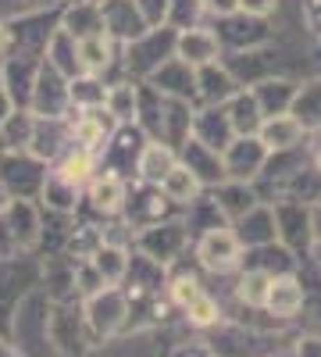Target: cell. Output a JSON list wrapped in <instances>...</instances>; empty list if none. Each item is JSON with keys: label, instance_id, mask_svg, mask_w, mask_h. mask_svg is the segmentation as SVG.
<instances>
[{"label": "cell", "instance_id": "31", "mask_svg": "<svg viewBox=\"0 0 321 357\" xmlns=\"http://www.w3.org/2000/svg\"><path fill=\"white\" fill-rule=\"evenodd\" d=\"M65 33L75 36V40H86L93 33H104V15H100V4H75L65 18Z\"/></svg>", "mask_w": 321, "mask_h": 357}, {"label": "cell", "instance_id": "25", "mask_svg": "<svg viewBox=\"0 0 321 357\" xmlns=\"http://www.w3.org/2000/svg\"><path fill=\"white\" fill-rule=\"evenodd\" d=\"M161 193L171 200V204H179V207H189L193 200H200V193H203V183L200 178L179 161L168 175H164V183H161Z\"/></svg>", "mask_w": 321, "mask_h": 357}, {"label": "cell", "instance_id": "22", "mask_svg": "<svg viewBox=\"0 0 321 357\" xmlns=\"http://www.w3.org/2000/svg\"><path fill=\"white\" fill-rule=\"evenodd\" d=\"M90 200L97 211L104 215H118L125 200H129V186H125V178L118 172H97L90 178Z\"/></svg>", "mask_w": 321, "mask_h": 357}, {"label": "cell", "instance_id": "1", "mask_svg": "<svg viewBox=\"0 0 321 357\" xmlns=\"http://www.w3.org/2000/svg\"><path fill=\"white\" fill-rule=\"evenodd\" d=\"M82 314H86V329H90L93 347L122 336L125 318H129V293L122 286H104L100 293L82 301Z\"/></svg>", "mask_w": 321, "mask_h": 357}, {"label": "cell", "instance_id": "19", "mask_svg": "<svg viewBox=\"0 0 321 357\" xmlns=\"http://www.w3.org/2000/svg\"><path fill=\"white\" fill-rule=\"evenodd\" d=\"M214 204H218V211L225 215V222H240L246 211H253V207L260 204L253 183H236V178H225V183L214 186Z\"/></svg>", "mask_w": 321, "mask_h": 357}, {"label": "cell", "instance_id": "33", "mask_svg": "<svg viewBox=\"0 0 321 357\" xmlns=\"http://www.w3.org/2000/svg\"><path fill=\"white\" fill-rule=\"evenodd\" d=\"M68 97H72L75 107H104L107 104V89L93 75H86V79H72L68 82Z\"/></svg>", "mask_w": 321, "mask_h": 357}, {"label": "cell", "instance_id": "44", "mask_svg": "<svg viewBox=\"0 0 321 357\" xmlns=\"http://www.w3.org/2000/svg\"><path fill=\"white\" fill-rule=\"evenodd\" d=\"M311 161H314V168L321 172V146H318V151H314V158H311Z\"/></svg>", "mask_w": 321, "mask_h": 357}, {"label": "cell", "instance_id": "20", "mask_svg": "<svg viewBox=\"0 0 321 357\" xmlns=\"http://www.w3.org/2000/svg\"><path fill=\"white\" fill-rule=\"evenodd\" d=\"M179 165V154H175V146L171 143H161V139H150V143H143V151L136 158V172L139 178L147 186H161L164 183V175Z\"/></svg>", "mask_w": 321, "mask_h": 357}, {"label": "cell", "instance_id": "5", "mask_svg": "<svg viewBox=\"0 0 321 357\" xmlns=\"http://www.w3.org/2000/svg\"><path fill=\"white\" fill-rule=\"evenodd\" d=\"M186 243H189L186 222H157V225H147V229L136 236L139 254H147L150 261H157V264H164V268L182 257Z\"/></svg>", "mask_w": 321, "mask_h": 357}, {"label": "cell", "instance_id": "14", "mask_svg": "<svg viewBox=\"0 0 321 357\" xmlns=\"http://www.w3.org/2000/svg\"><path fill=\"white\" fill-rule=\"evenodd\" d=\"M232 232H236V240L243 243V250L275 243V240H279V229H275V207L260 200L253 211H246L240 222H232Z\"/></svg>", "mask_w": 321, "mask_h": 357}, {"label": "cell", "instance_id": "35", "mask_svg": "<svg viewBox=\"0 0 321 357\" xmlns=\"http://www.w3.org/2000/svg\"><path fill=\"white\" fill-rule=\"evenodd\" d=\"M203 0H171V11H168V25L171 29H189L193 18L200 15Z\"/></svg>", "mask_w": 321, "mask_h": 357}, {"label": "cell", "instance_id": "2", "mask_svg": "<svg viewBox=\"0 0 321 357\" xmlns=\"http://www.w3.org/2000/svg\"><path fill=\"white\" fill-rule=\"evenodd\" d=\"M47 336H50V347H54V354H61V357H82L86 350L93 347V340H90V329H86V314H82V304H75V301L50 304Z\"/></svg>", "mask_w": 321, "mask_h": 357}, {"label": "cell", "instance_id": "7", "mask_svg": "<svg viewBox=\"0 0 321 357\" xmlns=\"http://www.w3.org/2000/svg\"><path fill=\"white\" fill-rule=\"evenodd\" d=\"M221 165H225V178L236 183H257L260 172L268 165V146L257 136H236L225 151H221Z\"/></svg>", "mask_w": 321, "mask_h": 357}, {"label": "cell", "instance_id": "16", "mask_svg": "<svg viewBox=\"0 0 321 357\" xmlns=\"http://www.w3.org/2000/svg\"><path fill=\"white\" fill-rule=\"evenodd\" d=\"M150 86L157 89L161 97L189 100V97H196V68H189L182 57H168V61L150 75Z\"/></svg>", "mask_w": 321, "mask_h": 357}, {"label": "cell", "instance_id": "29", "mask_svg": "<svg viewBox=\"0 0 321 357\" xmlns=\"http://www.w3.org/2000/svg\"><path fill=\"white\" fill-rule=\"evenodd\" d=\"M57 175H61L65 183H72V186H86V183L97 175V158H93V151H86V146H75V151H68V154L61 158V165H57Z\"/></svg>", "mask_w": 321, "mask_h": 357}, {"label": "cell", "instance_id": "21", "mask_svg": "<svg viewBox=\"0 0 321 357\" xmlns=\"http://www.w3.org/2000/svg\"><path fill=\"white\" fill-rule=\"evenodd\" d=\"M250 89H253V97H257L260 111H265V118H272V114H289V107H293L300 86H297L293 79L268 75V79H260V82L250 86Z\"/></svg>", "mask_w": 321, "mask_h": 357}, {"label": "cell", "instance_id": "15", "mask_svg": "<svg viewBox=\"0 0 321 357\" xmlns=\"http://www.w3.org/2000/svg\"><path fill=\"white\" fill-rule=\"evenodd\" d=\"M179 161H182V165L200 178L203 190L225 183V165H221V154H218V151H211L208 143H200L196 136H189V139L179 146Z\"/></svg>", "mask_w": 321, "mask_h": 357}, {"label": "cell", "instance_id": "3", "mask_svg": "<svg viewBox=\"0 0 321 357\" xmlns=\"http://www.w3.org/2000/svg\"><path fill=\"white\" fill-rule=\"evenodd\" d=\"M240 261H243V243L236 240L232 225H218V229L200 232V240H196V264L203 268V272L228 275V272H236V268H240Z\"/></svg>", "mask_w": 321, "mask_h": 357}, {"label": "cell", "instance_id": "41", "mask_svg": "<svg viewBox=\"0 0 321 357\" xmlns=\"http://www.w3.org/2000/svg\"><path fill=\"white\" fill-rule=\"evenodd\" d=\"M311 236L314 247H321V204H311Z\"/></svg>", "mask_w": 321, "mask_h": 357}, {"label": "cell", "instance_id": "4", "mask_svg": "<svg viewBox=\"0 0 321 357\" xmlns=\"http://www.w3.org/2000/svg\"><path fill=\"white\" fill-rule=\"evenodd\" d=\"M272 207H275L279 243L289 247L304 261V254H311V247H314V236H311V204L293 200V197H282V200H272Z\"/></svg>", "mask_w": 321, "mask_h": 357}, {"label": "cell", "instance_id": "6", "mask_svg": "<svg viewBox=\"0 0 321 357\" xmlns=\"http://www.w3.org/2000/svg\"><path fill=\"white\" fill-rule=\"evenodd\" d=\"M175 36H179V29H171V25L147 29L139 40L129 43V68L139 75H154L168 57H175Z\"/></svg>", "mask_w": 321, "mask_h": 357}, {"label": "cell", "instance_id": "36", "mask_svg": "<svg viewBox=\"0 0 321 357\" xmlns=\"http://www.w3.org/2000/svg\"><path fill=\"white\" fill-rule=\"evenodd\" d=\"M139 15L147 22V29H161L168 25V11H171V0H136Z\"/></svg>", "mask_w": 321, "mask_h": 357}, {"label": "cell", "instance_id": "27", "mask_svg": "<svg viewBox=\"0 0 321 357\" xmlns=\"http://www.w3.org/2000/svg\"><path fill=\"white\" fill-rule=\"evenodd\" d=\"M90 261L97 264V272L104 275L107 286H122L125 275H129V254H125V247H118V243H100Z\"/></svg>", "mask_w": 321, "mask_h": 357}, {"label": "cell", "instance_id": "12", "mask_svg": "<svg viewBox=\"0 0 321 357\" xmlns=\"http://www.w3.org/2000/svg\"><path fill=\"white\" fill-rule=\"evenodd\" d=\"M100 15H104V33L111 40L132 43V40H139L143 33H147V22H143L136 0H104Z\"/></svg>", "mask_w": 321, "mask_h": 357}, {"label": "cell", "instance_id": "43", "mask_svg": "<svg viewBox=\"0 0 321 357\" xmlns=\"http://www.w3.org/2000/svg\"><path fill=\"white\" fill-rule=\"evenodd\" d=\"M8 43H11V33H8V29H4V25H0V50H4Z\"/></svg>", "mask_w": 321, "mask_h": 357}, {"label": "cell", "instance_id": "37", "mask_svg": "<svg viewBox=\"0 0 321 357\" xmlns=\"http://www.w3.org/2000/svg\"><path fill=\"white\" fill-rule=\"evenodd\" d=\"M168 357H218V354H214V347L208 340H189V343H179Z\"/></svg>", "mask_w": 321, "mask_h": 357}, {"label": "cell", "instance_id": "13", "mask_svg": "<svg viewBox=\"0 0 321 357\" xmlns=\"http://www.w3.org/2000/svg\"><path fill=\"white\" fill-rule=\"evenodd\" d=\"M193 136L200 139V143H208L211 151H225V146L236 139V129H232V122H228V111H225V104H203L196 114H193Z\"/></svg>", "mask_w": 321, "mask_h": 357}, {"label": "cell", "instance_id": "11", "mask_svg": "<svg viewBox=\"0 0 321 357\" xmlns=\"http://www.w3.org/2000/svg\"><path fill=\"white\" fill-rule=\"evenodd\" d=\"M175 57H182L189 68H203V65H214L221 57V43H218V33L203 25H189V29H179L175 36Z\"/></svg>", "mask_w": 321, "mask_h": 357}, {"label": "cell", "instance_id": "10", "mask_svg": "<svg viewBox=\"0 0 321 357\" xmlns=\"http://www.w3.org/2000/svg\"><path fill=\"white\" fill-rule=\"evenodd\" d=\"M268 40H272V29H268L265 18H253V15H243V11L221 18L218 43H221V47H232L236 54H243V50H257V47H265Z\"/></svg>", "mask_w": 321, "mask_h": 357}, {"label": "cell", "instance_id": "8", "mask_svg": "<svg viewBox=\"0 0 321 357\" xmlns=\"http://www.w3.org/2000/svg\"><path fill=\"white\" fill-rule=\"evenodd\" d=\"M36 236H40V222L29 204L0 207V257H11L25 247H33Z\"/></svg>", "mask_w": 321, "mask_h": 357}, {"label": "cell", "instance_id": "23", "mask_svg": "<svg viewBox=\"0 0 321 357\" xmlns=\"http://www.w3.org/2000/svg\"><path fill=\"white\" fill-rule=\"evenodd\" d=\"M225 111H228V122L236 129V136H257L260 122H265V111H260L253 89H236L225 100Z\"/></svg>", "mask_w": 321, "mask_h": 357}, {"label": "cell", "instance_id": "17", "mask_svg": "<svg viewBox=\"0 0 321 357\" xmlns=\"http://www.w3.org/2000/svg\"><path fill=\"white\" fill-rule=\"evenodd\" d=\"M304 136L307 129L297 122L293 114H272L260 122L257 129V139L268 146V154H279V151H297V146H304Z\"/></svg>", "mask_w": 321, "mask_h": 357}, {"label": "cell", "instance_id": "34", "mask_svg": "<svg viewBox=\"0 0 321 357\" xmlns=\"http://www.w3.org/2000/svg\"><path fill=\"white\" fill-rule=\"evenodd\" d=\"M43 197H47V204L54 207V211H72V207H75V197H79V186L65 183V178L54 172V175L47 178V186H43Z\"/></svg>", "mask_w": 321, "mask_h": 357}, {"label": "cell", "instance_id": "38", "mask_svg": "<svg viewBox=\"0 0 321 357\" xmlns=\"http://www.w3.org/2000/svg\"><path fill=\"white\" fill-rule=\"evenodd\" d=\"M279 0H240V11L243 15H253V18H268L275 11Z\"/></svg>", "mask_w": 321, "mask_h": 357}, {"label": "cell", "instance_id": "45", "mask_svg": "<svg viewBox=\"0 0 321 357\" xmlns=\"http://www.w3.org/2000/svg\"><path fill=\"white\" fill-rule=\"evenodd\" d=\"M311 257L318 261V268H321V247H311Z\"/></svg>", "mask_w": 321, "mask_h": 357}, {"label": "cell", "instance_id": "18", "mask_svg": "<svg viewBox=\"0 0 321 357\" xmlns=\"http://www.w3.org/2000/svg\"><path fill=\"white\" fill-rule=\"evenodd\" d=\"M297 254L289 250V247H282L279 240L275 243H265V247H250V250H243V261H240V268H257V272H268L272 279L275 275H289V272H297ZM236 268V272H240Z\"/></svg>", "mask_w": 321, "mask_h": 357}, {"label": "cell", "instance_id": "42", "mask_svg": "<svg viewBox=\"0 0 321 357\" xmlns=\"http://www.w3.org/2000/svg\"><path fill=\"white\" fill-rule=\"evenodd\" d=\"M0 357H25L18 347H11V343H4V340H0Z\"/></svg>", "mask_w": 321, "mask_h": 357}, {"label": "cell", "instance_id": "39", "mask_svg": "<svg viewBox=\"0 0 321 357\" xmlns=\"http://www.w3.org/2000/svg\"><path fill=\"white\" fill-rule=\"evenodd\" d=\"M203 8H208L214 18H228L240 11V0H203Z\"/></svg>", "mask_w": 321, "mask_h": 357}, {"label": "cell", "instance_id": "26", "mask_svg": "<svg viewBox=\"0 0 321 357\" xmlns=\"http://www.w3.org/2000/svg\"><path fill=\"white\" fill-rule=\"evenodd\" d=\"M111 57H114V40L107 33H93V36L79 40V68L86 75L104 72L111 65Z\"/></svg>", "mask_w": 321, "mask_h": 357}, {"label": "cell", "instance_id": "24", "mask_svg": "<svg viewBox=\"0 0 321 357\" xmlns=\"http://www.w3.org/2000/svg\"><path fill=\"white\" fill-rule=\"evenodd\" d=\"M240 89V82L232 79V72L225 68V65H203V68H196V97L203 100V104H225L232 93Z\"/></svg>", "mask_w": 321, "mask_h": 357}, {"label": "cell", "instance_id": "46", "mask_svg": "<svg viewBox=\"0 0 321 357\" xmlns=\"http://www.w3.org/2000/svg\"><path fill=\"white\" fill-rule=\"evenodd\" d=\"M318 132H321V129H318Z\"/></svg>", "mask_w": 321, "mask_h": 357}, {"label": "cell", "instance_id": "40", "mask_svg": "<svg viewBox=\"0 0 321 357\" xmlns=\"http://www.w3.org/2000/svg\"><path fill=\"white\" fill-rule=\"evenodd\" d=\"M293 357H321V336H300Z\"/></svg>", "mask_w": 321, "mask_h": 357}, {"label": "cell", "instance_id": "30", "mask_svg": "<svg viewBox=\"0 0 321 357\" xmlns=\"http://www.w3.org/2000/svg\"><path fill=\"white\" fill-rule=\"evenodd\" d=\"M268 286H272V275H268V272H257V268H240L236 301H240L243 307H265Z\"/></svg>", "mask_w": 321, "mask_h": 357}, {"label": "cell", "instance_id": "9", "mask_svg": "<svg viewBox=\"0 0 321 357\" xmlns=\"http://www.w3.org/2000/svg\"><path fill=\"white\" fill-rule=\"evenodd\" d=\"M307 307V286L297 272L289 275H275L265 296V314H272L275 321H293L300 311Z\"/></svg>", "mask_w": 321, "mask_h": 357}, {"label": "cell", "instance_id": "32", "mask_svg": "<svg viewBox=\"0 0 321 357\" xmlns=\"http://www.w3.org/2000/svg\"><path fill=\"white\" fill-rule=\"evenodd\" d=\"M182 314H186L189 325H196V329H214V325H221V304L214 301L208 289L196 293L193 301L182 307Z\"/></svg>", "mask_w": 321, "mask_h": 357}, {"label": "cell", "instance_id": "28", "mask_svg": "<svg viewBox=\"0 0 321 357\" xmlns=\"http://www.w3.org/2000/svg\"><path fill=\"white\" fill-rule=\"evenodd\" d=\"M289 114H293L307 132L321 129V79L297 89V100H293V107H289Z\"/></svg>", "mask_w": 321, "mask_h": 357}]
</instances>
